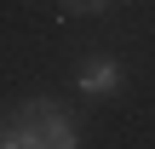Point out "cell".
<instances>
[{
    "instance_id": "obj_1",
    "label": "cell",
    "mask_w": 155,
    "mask_h": 149,
    "mask_svg": "<svg viewBox=\"0 0 155 149\" xmlns=\"http://www.w3.org/2000/svg\"><path fill=\"white\" fill-rule=\"evenodd\" d=\"M0 144L6 149H69V144H81V138H75V121H69L58 103L35 98V103H23V109L0 126Z\"/></svg>"
},
{
    "instance_id": "obj_2",
    "label": "cell",
    "mask_w": 155,
    "mask_h": 149,
    "mask_svg": "<svg viewBox=\"0 0 155 149\" xmlns=\"http://www.w3.org/2000/svg\"><path fill=\"white\" fill-rule=\"evenodd\" d=\"M115 86H121V69H115V63H92V69L81 75V92H86V98H109Z\"/></svg>"
},
{
    "instance_id": "obj_3",
    "label": "cell",
    "mask_w": 155,
    "mask_h": 149,
    "mask_svg": "<svg viewBox=\"0 0 155 149\" xmlns=\"http://www.w3.org/2000/svg\"><path fill=\"white\" fill-rule=\"evenodd\" d=\"M63 6H69V11H98L104 0H63Z\"/></svg>"
}]
</instances>
